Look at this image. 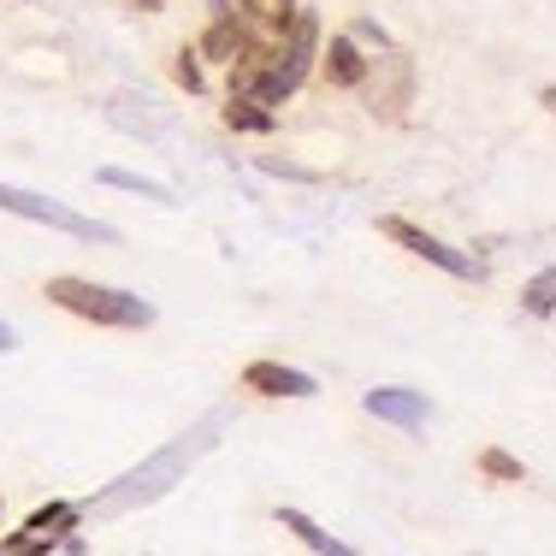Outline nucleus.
I'll return each instance as SVG.
<instances>
[{
  "label": "nucleus",
  "mask_w": 556,
  "mask_h": 556,
  "mask_svg": "<svg viewBox=\"0 0 556 556\" xmlns=\"http://www.w3.org/2000/svg\"><path fill=\"white\" fill-rule=\"evenodd\" d=\"M96 178H101V184H113V190H130V195H149V202H172V190H166V184H154V178H137V172H118V166H101Z\"/></svg>",
  "instance_id": "11"
},
{
  "label": "nucleus",
  "mask_w": 556,
  "mask_h": 556,
  "mask_svg": "<svg viewBox=\"0 0 556 556\" xmlns=\"http://www.w3.org/2000/svg\"><path fill=\"white\" fill-rule=\"evenodd\" d=\"M278 527H285L290 539H302V545H308L314 556H362V551L343 545V539H332L320 521H314V515H302V509H278Z\"/></svg>",
  "instance_id": "7"
},
{
  "label": "nucleus",
  "mask_w": 556,
  "mask_h": 556,
  "mask_svg": "<svg viewBox=\"0 0 556 556\" xmlns=\"http://www.w3.org/2000/svg\"><path fill=\"white\" fill-rule=\"evenodd\" d=\"M0 350H18V332H12V326H0Z\"/></svg>",
  "instance_id": "16"
},
{
  "label": "nucleus",
  "mask_w": 556,
  "mask_h": 556,
  "mask_svg": "<svg viewBox=\"0 0 556 556\" xmlns=\"http://www.w3.org/2000/svg\"><path fill=\"white\" fill-rule=\"evenodd\" d=\"M355 36H362V42H379V48H386V30H379L374 18H362V24H355Z\"/></svg>",
  "instance_id": "15"
},
{
  "label": "nucleus",
  "mask_w": 556,
  "mask_h": 556,
  "mask_svg": "<svg viewBox=\"0 0 556 556\" xmlns=\"http://www.w3.org/2000/svg\"><path fill=\"white\" fill-rule=\"evenodd\" d=\"M521 308L533 314V320H551V314H556V267H545V273H533V278H527Z\"/></svg>",
  "instance_id": "10"
},
{
  "label": "nucleus",
  "mask_w": 556,
  "mask_h": 556,
  "mask_svg": "<svg viewBox=\"0 0 556 556\" xmlns=\"http://www.w3.org/2000/svg\"><path fill=\"white\" fill-rule=\"evenodd\" d=\"M72 527H77V503H48V509H36L30 521H24L18 539L0 545V556H48L65 533H72Z\"/></svg>",
  "instance_id": "4"
},
{
  "label": "nucleus",
  "mask_w": 556,
  "mask_h": 556,
  "mask_svg": "<svg viewBox=\"0 0 556 556\" xmlns=\"http://www.w3.org/2000/svg\"><path fill=\"white\" fill-rule=\"evenodd\" d=\"M178 84H184V89H202V65H195V54H190V48L178 54Z\"/></svg>",
  "instance_id": "14"
},
{
  "label": "nucleus",
  "mask_w": 556,
  "mask_h": 556,
  "mask_svg": "<svg viewBox=\"0 0 556 556\" xmlns=\"http://www.w3.org/2000/svg\"><path fill=\"white\" fill-rule=\"evenodd\" d=\"M225 125L231 130H273V108H261V101H249V96H231Z\"/></svg>",
  "instance_id": "12"
},
{
  "label": "nucleus",
  "mask_w": 556,
  "mask_h": 556,
  "mask_svg": "<svg viewBox=\"0 0 556 556\" xmlns=\"http://www.w3.org/2000/svg\"><path fill=\"white\" fill-rule=\"evenodd\" d=\"M243 391L261 396H314V374H296V367H278V362H249L243 367Z\"/></svg>",
  "instance_id": "6"
},
{
  "label": "nucleus",
  "mask_w": 556,
  "mask_h": 556,
  "mask_svg": "<svg viewBox=\"0 0 556 556\" xmlns=\"http://www.w3.org/2000/svg\"><path fill=\"white\" fill-rule=\"evenodd\" d=\"M42 296L54 302V308L77 314V320L89 326H113V332H142V326H154V302L130 296V290H113V285H96V278H48Z\"/></svg>",
  "instance_id": "1"
},
{
  "label": "nucleus",
  "mask_w": 556,
  "mask_h": 556,
  "mask_svg": "<svg viewBox=\"0 0 556 556\" xmlns=\"http://www.w3.org/2000/svg\"><path fill=\"white\" fill-rule=\"evenodd\" d=\"M137 7H142V12H161V0H137Z\"/></svg>",
  "instance_id": "17"
},
{
  "label": "nucleus",
  "mask_w": 556,
  "mask_h": 556,
  "mask_svg": "<svg viewBox=\"0 0 556 556\" xmlns=\"http://www.w3.org/2000/svg\"><path fill=\"white\" fill-rule=\"evenodd\" d=\"M326 77H332L338 89H362L367 84V60L362 48H355V36H332V48H326Z\"/></svg>",
  "instance_id": "8"
},
{
  "label": "nucleus",
  "mask_w": 556,
  "mask_h": 556,
  "mask_svg": "<svg viewBox=\"0 0 556 556\" xmlns=\"http://www.w3.org/2000/svg\"><path fill=\"white\" fill-rule=\"evenodd\" d=\"M379 231H386L391 243H403V249H408V255H415V261H432V267H439V273H450V278H480V267H473V261L462 255V249H450L444 237L420 231V225H408V219L386 214V219H379Z\"/></svg>",
  "instance_id": "3"
},
{
  "label": "nucleus",
  "mask_w": 556,
  "mask_h": 556,
  "mask_svg": "<svg viewBox=\"0 0 556 556\" xmlns=\"http://www.w3.org/2000/svg\"><path fill=\"white\" fill-rule=\"evenodd\" d=\"M480 468L492 473V480H509V485H521V480H527V468L509 456V450H480Z\"/></svg>",
  "instance_id": "13"
},
{
  "label": "nucleus",
  "mask_w": 556,
  "mask_h": 556,
  "mask_svg": "<svg viewBox=\"0 0 556 556\" xmlns=\"http://www.w3.org/2000/svg\"><path fill=\"white\" fill-rule=\"evenodd\" d=\"M202 54H207V60H231V65H237V54H249L243 12H219V18H214V30L202 36Z\"/></svg>",
  "instance_id": "9"
},
{
  "label": "nucleus",
  "mask_w": 556,
  "mask_h": 556,
  "mask_svg": "<svg viewBox=\"0 0 556 556\" xmlns=\"http://www.w3.org/2000/svg\"><path fill=\"white\" fill-rule=\"evenodd\" d=\"M362 408L367 415H379V420H391V427H427V415H432V403L420 391H403V386H379V391H367L362 396Z\"/></svg>",
  "instance_id": "5"
},
{
  "label": "nucleus",
  "mask_w": 556,
  "mask_h": 556,
  "mask_svg": "<svg viewBox=\"0 0 556 556\" xmlns=\"http://www.w3.org/2000/svg\"><path fill=\"white\" fill-rule=\"evenodd\" d=\"M0 214H18V219H36L48 231H65V237H84V243H113V225H96L84 219L77 207L54 202V195H36V190H18V184H0Z\"/></svg>",
  "instance_id": "2"
}]
</instances>
